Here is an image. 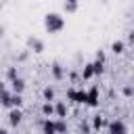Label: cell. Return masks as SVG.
Returning <instances> with one entry per match:
<instances>
[{"label": "cell", "instance_id": "18", "mask_svg": "<svg viewBox=\"0 0 134 134\" xmlns=\"http://www.w3.org/2000/svg\"><path fill=\"white\" fill-rule=\"evenodd\" d=\"M0 105L6 107V109H10V92H8V90H6L4 94H0Z\"/></svg>", "mask_w": 134, "mask_h": 134}, {"label": "cell", "instance_id": "3", "mask_svg": "<svg viewBox=\"0 0 134 134\" xmlns=\"http://www.w3.org/2000/svg\"><path fill=\"white\" fill-rule=\"evenodd\" d=\"M107 128H109V134H128V128H126V124H124L121 119H113V121H109Z\"/></svg>", "mask_w": 134, "mask_h": 134}, {"label": "cell", "instance_id": "22", "mask_svg": "<svg viewBox=\"0 0 134 134\" xmlns=\"http://www.w3.org/2000/svg\"><path fill=\"white\" fill-rule=\"evenodd\" d=\"M121 92H124V96H132V94H134L132 86H124V90H121Z\"/></svg>", "mask_w": 134, "mask_h": 134}, {"label": "cell", "instance_id": "26", "mask_svg": "<svg viewBox=\"0 0 134 134\" xmlns=\"http://www.w3.org/2000/svg\"><path fill=\"white\" fill-rule=\"evenodd\" d=\"M0 134H8V130L6 128H0Z\"/></svg>", "mask_w": 134, "mask_h": 134}, {"label": "cell", "instance_id": "9", "mask_svg": "<svg viewBox=\"0 0 134 134\" xmlns=\"http://www.w3.org/2000/svg\"><path fill=\"white\" fill-rule=\"evenodd\" d=\"M42 134H57V130H54V119H44V121H42Z\"/></svg>", "mask_w": 134, "mask_h": 134}, {"label": "cell", "instance_id": "6", "mask_svg": "<svg viewBox=\"0 0 134 134\" xmlns=\"http://www.w3.org/2000/svg\"><path fill=\"white\" fill-rule=\"evenodd\" d=\"M21 119H23V111L21 109H10L8 111V124L10 126H19Z\"/></svg>", "mask_w": 134, "mask_h": 134}, {"label": "cell", "instance_id": "7", "mask_svg": "<svg viewBox=\"0 0 134 134\" xmlns=\"http://www.w3.org/2000/svg\"><path fill=\"white\" fill-rule=\"evenodd\" d=\"M10 88H13V94H23V90H25V80H23V77H15V80L10 82Z\"/></svg>", "mask_w": 134, "mask_h": 134}, {"label": "cell", "instance_id": "27", "mask_svg": "<svg viewBox=\"0 0 134 134\" xmlns=\"http://www.w3.org/2000/svg\"><path fill=\"white\" fill-rule=\"evenodd\" d=\"M88 134H96V132H88Z\"/></svg>", "mask_w": 134, "mask_h": 134}, {"label": "cell", "instance_id": "1", "mask_svg": "<svg viewBox=\"0 0 134 134\" xmlns=\"http://www.w3.org/2000/svg\"><path fill=\"white\" fill-rule=\"evenodd\" d=\"M44 27L48 34H59L65 27V17L61 13H46L44 15Z\"/></svg>", "mask_w": 134, "mask_h": 134}, {"label": "cell", "instance_id": "13", "mask_svg": "<svg viewBox=\"0 0 134 134\" xmlns=\"http://www.w3.org/2000/svg\"><path fill=\"white\" fill-rule=\"evenodd\" d=\"M54 130H57V134H65L67 132V121L65 119H54Z\"/></svg>", "mask_w": 134, "mask_h": 134}, {"label": "cell", "instance_id": "14", "mask_svg": "<svg viewBox=\"0 0 134 134\" xmlns=\"http://www.w3.org/2000/svg\"><path fill=\"white\" fill-rule=\"evenodd\" d=\"M111 50H113V52H115V54H121V52H124V50H126V44H124V42H121V40H115V42H113V44H111Z\"/></svg>", "mask_w": 134, "mask_h": 134}, {"label": "cell", "instance_id": "12", "mask_svg": "<svg viewBox=\"0 0 134 134\" xmlns=\"http://www.w3.org/2000/svg\"><path fill=\"white\" fill-rule=\"evenodd\" d=\"M42 96H44V103H52V100H54V90H52L50 86H46V88L42 90Z\"/></svg>", "mask_w": 134, "mask_h": 134}, {"label": "cell", "instance_id": "19", "mask_svg": "<svg viewBox=\"0 0 134 134\" xmlns=\"http://www.w3.org/2000/svg\"><path fill=\"white\" fill-rule=\"evenodd\" d=\"M63 8H65V13H75L77 10V2H73V0L63 2Z\"/></svg>", "mask_w": 134, "mask_h": 134}, {"label": "cell", "instance_id": "23", "mask_svg": "<svg viewBox=\"0 0 134 134\" xmlns=\"http://www.w3.org/2000/svg\"><path fill=\"white\" fill-rule=\"evenodd\" d=\"M96 61L105 63V52H103V50H96Z\"/></svg>", "mask_w": 134, "mask_h": 134}, {"label": "cell", "instance_id": "17", "mask_svg": "<svg viewBox=\"0 0 134 134\" xmlns=\"http://www.w3.org/2000/svg\"><path fill=\"white\" fill-rule=\"evenodd\" d=\"M54 113V107H52V103H44L42 105V115L46 117V119H50V115Z\"/></svg>", "mask_w": 134, "mask_h": 134}, {"label": "cell", "instance_id": "5", "mask_svg": "<svg viewBox=\"0 0 134 134\" xmlns=\"http://www.w3.org/2000/svg\"><path fill=\"white\" fill-rule=\"evenodd\" d=\"M52 107H54V115H57V119H67L69 109H67V105H65L63 100H57Z\"/></svg>", "mask_w": 134, "mask_h": 134}, {"label": "cell", "instance_id": "16", "mask_svg": "<svg viewBox=\"0 0 134 134\" xmlns=\"http://www.w3.org/2000/svg\"><path fill=\"white\" fill-rule=\"evenodd\" d=\"M73 103H77V105H86V90H75Z\"/></svg>", "mask_w": 134, "mask_h": 134}, {"label": "cell", "instance_id": "24", "mask_svg": "<svg viewBox=\"0 0 134 134\" xmlns=\"http://www.w3.org/2000/svg\"><path fill=\"white\" fill-rule=\"evenodd\" d=\"M4 92H6V84H4V82H0V94H4Z\"/></svg>", "mask_w": 134, "mask_h": 134}, {"label": "cell", "instance_id": "25", "mask_svg": "<svg viewBox=\"0 0 134 134\" xmlns=\"http://www.w3.org/2000/svg\"><path fill=\"white\" fill-rule=\"evenodd\" d=\"M4 36V25H0V38Z\"/></svg>", "mask_w": 134, "mask_h": 134}, {"label": "cell", "instance_id": "2", "mask_svg": "<svg viewBox=\"0 0 134 134\" xmlns=\"http://www.w3.org/2000/svg\"><path fill=\"white\" fill-rule=\"evenodd\" d=\"M25 44H27V48L31 52H44V42L40 38H36V36H27L25 38Z\"/></svg>", "mask_w": 134, "mask_h": 134}, {"label": "cell", "instance_id": "21", "mask_svg": "<svg viewBox=\"0 0 134 134\" xmlns=\"http://www.w3.org/2000/svg\"><path fill=\"white\" fill-rule=\"evenodd\" d=\"M6 77H8L10 82H13L15 77H19V73H17V67H8V69H6Z\"/></svg>", "mask_w": 134, "mask_h": 134}, {"label": "cell", "instance_id": "15", "mask_svg": "<svg viewBox=\"0 0 134 134\" xmlns=\"http://www.w3.org/2000/svg\"><path fill=\"white\" fill-rule=\"evenodd\" d=\"M82 77H84V80H90V77H94L92 63H86V65H84V69H82Z\"/></svg>", "mask_w": 134, "mask_h": 134}, {"label": "cell", "instance_id": "11", "mask_svg": "<svg viewBox=\"0 0 134 134\" xmlns=\"http://www.w3.org/2000/svg\"><path fill=\"white\" fill-rule=\"evenodd\" d=\"M50 71H52V77H54V80H61V77H63V67H61V63H52V65H50Z\"/></svg>", "mask_w": 134, "mask_h": 134}, {"label": "cell", "instance_id": "10", "mask_svg": "<svg viewBox=\"0 0 134 134\" xmlns=\"http://www.w3.org/2000/svg\"><path fill=\"white\" fill-rule=\"evenodd\" d=\"M21 105H23V96L10 92V109H21Z\"/></svg>", "mask_w": 134, "mask_h": 134}, {"label": "cell", "instance_id": "8", "mask_svg": "<svg viewBox=\"0 0 134 134\" xmlns=\"http://www.w3.org/2000/svg\"><path fill=\"white\" fill-rule=\"evenodd\" d=\"M103 126H107V119H105L103 115H94V117H92V132H98Z\"/></svg>", "mask_w": 134, "mask_h": 134}, {"label": "cell", "instance_id": "20", "mask_svg": "<svg viewBox=\"0 0 134 134\" xmlns=\"http://www.w3.org/2000/svg\"><path fill=\"white\" fill-rule=\"evenodd\" d=\"M92 71H94V75H100V73L105 71L103 63H100V61H94V63H92Z\"/></svg>", "mask_w": 134, "mask_h": 134}, {"label": "cell", "instance_id": "4", "mask_svg": "<svg viewBox=\"0 0 134 134\" xmlns=\"http://www.w3.org/2000/svg\"><path fill=\"white\" fill-rule=\"evenodd\" d=\"M86 105L88 107H98V88L96 86L86 90Z\"/></svg>", "mask_w": 134, "mask_h": 134}]
</instances>
